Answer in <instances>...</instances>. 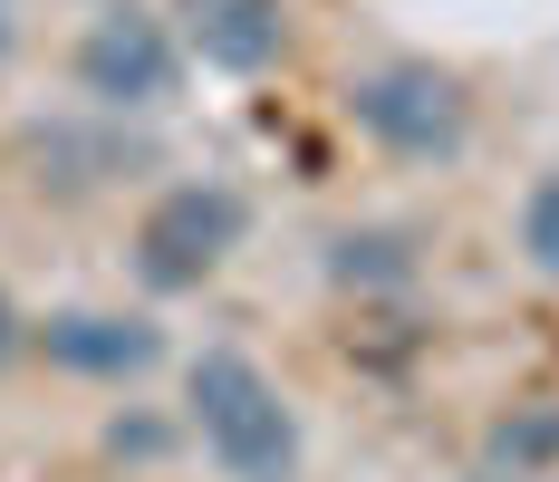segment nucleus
Segmentation results:
<instances>
[{
	"label": "nucleus",
	"mask_w": 559,
	"mask_h": 482,
	"mask_svg": "<svg viewBox=\"0 0 559 482\" xmlns=\"http://www.w3.org/2000/svg\"><path fill=\"white\" fill-rule=\"evenodd\" d=\"M492 463H511V473L559 463V405H511L502 425H492Z\"/></svg>",
	"instance_id": "obj_9"
},
{
	"label": "nucleus",
	"mask_w": 559,
	"mask_h": 482,
	"mask_svg": "<svg viewBox=\"0 0 559 482\" xmlns=\"http://www.w3.org/2000/svg\"><path fill=\"white\" fill-rule=\"evenodd\" d=\"M521 261L559 290V164L531 174V193H521Z\"/></svg>",
	"instance_id": "obj_10"
},
{
	"label": "nucleus",
	"mask_w": 559,
	"mask_h": 482,
	"mask_svg": "<svg viewBox=\"0 0 559 482\" xmlns=\"http://www.w3.org/2000/svg\"><path fill=\"white\" fill-rule=\"evenodd\" d=\"M29 348L58 376H87V386H126V376L165 367V328L135 319V309H49V319H29Z\"/></svg>",
	"instance_id": "obj_5"
},
{
	"label": "nucleus",
	"mask_w": 559,
	"mask_h": 482,
	"mask_svg": "<svg viewBox=\"0 0 559 482\" xmlns=\"http://www.w3.org/2000/svg\"><path fill=\"white\" fill-rule=\"evenodd\" d=\"M241 242H251V193L223 184V174H183V184H165V193L135 213V251H126V261H135V280H145L155 299H183V290H203Z\"/></svg>",
	"instance_id": "obj_3"
},
{
	"label": "nucleus",
	"mask_w": 559,
	"mask_h": 482,
	"mask_svg": "<svg viewBox=\"0 0 559 482\" xmlns=\"http://www.w3.org/2000/svg\"><path fill=\"white\" fill-rule=\"evenodd\" d=\"M78 97L97 116H155L174 107V87H183V39H174L165 10H135V0H116L97 10L87 30H78Z\"/></svg>",
	"instance_id": "obj_4"
},
{
	"label": "nucleus",
	"mask_w": 559,
	"mask_h": 482,
	"mask_svg": "<svg viewBox=\"0 0 559 482\" xmlns=\"http://www.w3.org/2000/svg\"><path fill=\"white\" fill-rule=\"evenodd\" d=\"M10 357H29V319H20L10 290H0V367H10Z\"/></svg>",
	"instance_id": "obj_11"
},
{
	"label": "nucleus",
	"mask_w": 559,
	"mask_h": 482,
	"mask_svg": "<svg viewBox=\"0 0 559 482\" xmlns=\"http://www.w3.org/2000/svg\"><path fill=\"white\" fill-rule=\"evenodd\" d=\"M10 49H20V0H0V68H10Z\"/></svg>",
	"instance_id": "obj_12"
},
{
	"label": "nucleus",
	"mask_w": 559,
	"mask_h": 482,
	"mask_svg": "<svg viewBox=\"0 0 559 482\" xmlns=\"http://www.w3.org/2000/svg\"><path fill=\"white\" fill-rule=\"evenodd\" d=\"M145 145L116 136V126H78V116H49V126H20V174L39 193H107L116 174H135Z\"/></svg>",
	"instance_id": "obj_7"
},
{
	"label": "nucleus",
	"mask_w": 559,
	"mask_h": 482,
	"mask_svg": "<svg viewBox=\"0 0 559 482\" xmlns=\"http://www.w3.org/2000/svg\"><path fill=\"white\" fill-rule=\"evenodd\" d=\"M415 232L405 222H357V232H329V280L337 290H357V299H386V290H415Z\"/></svg>",
	"instance_id": "obj_8"
},
{
	"label": "nucleus",
	"mask_w": 559,
	"mask_h": 482,
	"mask_svg": "<svg viewBox=\"0 0 559 482\" xmlns=\"http://www.w3.org/2000/svg\"><path fill=\"white\" fill-rule=\"evenodd\" d=\"M183 58L223 68V78H261L289 58V0H174L165 10Z\"/></svg>",
	"instance_id": "obj_6"
},
{
	"label": "nucleus",
	"mask_w": 559,
	"mask_h": 482,
	"mask_svg": "<svg viewBox=\"0 0 559 482\" xmlns=\"http://www.w3.org/2000/svg\"><path fill=\"white\" fill-rule=\"evenodd\" d=\"M347 126L395 164H463L473 145V97L435 58H377L347 78Z\"/></svg>",
	"instance_id": "obj_2"
},
{
	"label": "nucleus",
	"mask_w": 559,
	"mask_h": 482,
	"mask_svg": "<svg viewBox=\"0 0 559 482\" xmlns=\"http://www.w3.org/2000/svg\"><path fill=\"white\" fill-rule=\"evenodd\" d=\"M183 425L223 482H299V405L241 348H203L183 367Z\"/></svg>",
	"instance_id": "obj_1"
}]
</instances>
